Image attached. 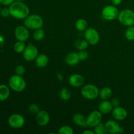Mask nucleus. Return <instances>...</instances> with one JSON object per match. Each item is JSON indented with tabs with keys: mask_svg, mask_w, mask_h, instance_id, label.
<instances>
[{
	"mask_svg": "<svg viewBox=\"0 0 134 134\" xmlns=\"http://www.w3.org/2000/svg\"><path fill=\"white\" fill-rule=\"evenodd\" d=\"M10 16L15 19H25L30 14V9L24 3L20 1H14L9 5Z\"/></svg>",
	"mask_w": 134,
	"mask_h": 134,
	"instance_id": "nucleus-1",
	"label": "nucleus"
},
{
	"mask_svg": "<svg viewBox=\"0 0 134 134\" xmlns=\"http://www.w3.org/2000/svg\"><path fill=\"white\" fill-rule=\"evenodd\" d=\"M24 24L27 28L35 30L43 27V18L38 14H29L24 19Z\"/></svg>",
	"mask_w": 134,
	"mask_h": 134,
	"instance_id": "nucleus-2",
	"label": "nucleus"
},
{
	"mask_svg": "<svg viewBox=\"0 0 134 134\" xmlns=\"http://www.w3.org/2000/svg\"><path fill=\"white\" fill-rule=\"evenodd\" d=\"M9 86L14 91L21 92L26 89V82L22 76L15 74L9 79Z\"/></svg>",
	"mask_w": 134,
	"mask_h": 134,
	"instance_id": "nucleus-3",
	"label": "nucleus"
},
{
	"mask_svg": "<svg viewBox=\"0 0 134 134\" xmlns=\"http://www.w3.org/2000/svg\"><path fill=\"white\" fill-rule=\"evenodd\" d=\"M117 19L123 26H134V12L129 9H124L119 12Z\"/></svg>",
	"mask_w": 134,
	"mask_h": 134,
	"instance_id": "nucleus-4",
	"label": "nucleus"
},
{
	"mask_svg": "<svg viewBox=\"0 0 134 134\" xmlns=\"http://www.w3.org/2000/svg\"><path fill=\"white\" fill-rule=\"evenodd\" d=\"M81 95L85 99L89 100L95 99L99 96V90L96 85L89 84L84 86L81 89Z\"/></svg>",
	"mask_w": 134,
	"mask_h": 134,
	"instance_id": "nucleus-5",
	"label": "nucleus"
},
{
	"mask_svg": "<svg viewBox=\"0 0 134 134\" xmlns=\"http://www.w3.org/2000/svg\"><path fill=\"white\" fill-rule=\"evenodd\" d=\"M119 11L115 5H107L102 11V17L108 21L115 20L118 18Z\"/></svg>",
	"mask_w": 134,
	"mask_h": 134,
	"instance_id": "nucleus-6",
	"label": "nucleus"
},
{
	"mask_svg": "<svg viewBox=\"0 0 134 134\" xmlns=\"http://www.w3.org/2000/svg\"><path fill=\"white\" fill-rule=\"evenodd\" d=\"M85 38L89 44L96 45L100 39L99 32L93 27H88L85 31Z\"/></svg>",
	"mask_w": 134,
	"mask_h": 134,
	"instance_id": "nucleus-7",
	"label": "nucleus"
},
{
	"mask_svg": "<svg viewBox=\"0 0 134 134\" xmlns=\"http://www.w3.org/2000/svg\"><path fill=\"white\" fill-rule=\"evenodd\" d=\"M102 115L103 114L99 110L98 111L95 110V111H92L86 118V124H87L88 126L94 128L96 126L102 122V117H103Z\"/></svg>",
	"mask_w": 134,
	"mask_h": 134,
	"instance_id": "nucleus-8",
	"label": "nucleus"
},
{
	"mask_svg": "<svg viewBox=\"0 0 134 134\" xmlns=\"http://www.w3.org/2000/svg\"><path fill=\"white\" fill-rule=\"evenodd\" d=\"M38 55H39L38 48L35 45L31 44L26 46L24 51L23 52L24 59L27 62L34 61Z\"/></svg>",
	"mask_w": 134,
	"mask_h": 134,
	"instance_id": "nucleus-9",
	"label": "nucleus"
},
{
	"mask_svg": "<svg viewBox=\"0 0 134 134\" xmlns=\"http://www.w3.org/2000/svg\"><path fill=\"white\" fill-rule=\"evenodd\" d=\"M8 124L11 128L18 129L24 126L25 124V119L20 114L14 113L8 119Z\"/></svg>",
	"mask_w": 134,
	"mask_h": 134,
	"instance_id": "nucleus-10",
	"label": "nucleus"
},
{
	"mask_svg": "<svg viewBox=\"0 0 134 134\" xmlns=\"http://www.w3.org/2000/svg\"><path fill=\"white\" fill-rule=\"evenodd\" d=\"M14 35L18 41L26 42L30 37L28 28L25 26H17L14 30Z\"/></svg>",
	"mask_w": 134,
	"mask_h": 134,
	"instance_id": "nucleus-11",
	"label": "nucleus"
},
{
	"mask_svg": "<svg viewBox=\"0 0 134 134\" xmlns=\"http://www.w3.org/2000/svg\"><path fill=\"white\" fill-rule=\"evenodd\" d=\"M107 133L111 134L122 133L124 132V128L120 126L119 123L114 120H109L105 124Z\"/></svg>",
	"mask_w": 134,
	"mask_h": 134,
	"instance_id": "nucleus-12",
	"label": "nucleus"
},
{
	"mask_svg": "<svg viewBox=\"0 0 134 134\" xmlns=\"http://www.w3.org/2000/svg\"><path fill=\"white\" fill-rule=\"evenodd\" d=\"M36 122L40 126H45L50 121V115L47 111L41 110L38 112L36 115Z\"/></svg>",
	"mask_w": 134,
	"mask_h": 134,
	"instance_id": "nucleus-13",
	"label": "nucleus"
},
{
	"mask_svg": "<svg viewBox=\"0 0 134 134\" xmlns=\"http://www.w3.org/2000/svg\"><path fill=\"white\" fill-rule=\"evenodd\" d=\"M111 113H112L113 117L115 120H119V121L125 120L128 116V112L126 110L124 107H120V106L113 107Z\"/></svg>",
	"mask_w": 134,
	"mask_h": 134,
	"instance_id": "nucleus-14",
	"label": "nucleus"
},
{
	"mask_svg": "<svg viewBox=\"0 0 134 134\" xmlns=\"http://www.w3.org/2000/svg\"><path fill=\"white\" fill-rule=\"evenodd\" d=\"M69 85L73 87H80L83 85L85 82V79L83 76L80 74H73L70 76L69 79Z\"/></svg>",
	"mask_w": 134,
	"mask_h": 134,
	"instance_id": "nucleus-15",
	"label": "nucleus"
},
{
	"mask_svg": "<svg viewBox=\"0 0 134 134\" xmlns=\"http://www.w3.org/2000/svg\"><path fill=\"white\" fill-rule=\"evenodd\" d=\"M113 106L111 102L108 100H103L98 106V110L103 115H107L112 112Z\"/></svg>",
	"mask_w": 134,
	"mask_h": 134,
	"instance_id": "nucleus-16",
	"label": "nucleus"
},
{
	"mask_svg": "<svg viewBox=\"0 0 134 134\" xmlns=\"http://www.w3.org/2000/svg\"><path fill=\"white\" fill-rule=\"evenodd\" d=\"M65 62L68 65H70V66H74V65H77L80 62L78 53L74 52L69 53L65 57Z\"/></svg>",
	"mask_w": 134,
	"mask_h": 134,
	"instance_id": "nucleus-17",
	"label": "nucleus"
},
{
	"mask_svg": "<svg viewBox=\"0 0 134 134\" xmlns=\"http://www.w3.org/2000/svg\"><path fill=\"white\" fill-rule=\"evenodd\" d=\"M73 121L76 125L79 126L82 128H86L88 127L87 124H86V119H85V116L81 113H75L73 115Z\"/></svg>",
	"mask_w": 134,
	"mask_h": 134,
	"instance_id": "nucleus-18",
	"label": "nucleus"
},
{
	"mask_svg": "<svg viewBox=\"0 0 134 134\" xmlns=\"http://www.w3.org/2000/svg\"><path fill=\"white\" fill-rule=\"evenodd\" d=\"M35 65L39 68H43L47 65L48 63V58L44 54H41L37 56L35 60Z\"/></svg>",
	"mask_w": 134,
	"mask_h": 134,
	"instance_id": "nucleus-19",
	"label": "nucleus"
},
{
	"mask_svg": "<svg viewBox=\"0 0 134 134\" xmlns=\"http://www.w3.org/2000/svg\"><path fill=\"white\" fill-rule=\"evenodd\" d=\"M10 96V89L7 85H0V101L7 100Z\"/></svg>",
	"mask_w": 134,
	"mask_h": 134,
	"instance_id": "nucleus-20",
	"label": "nucleus"
},
{
	"mask_svg": "<svg viewBox=\"0 0 134 134\" xmlns=\"http://www.w3.org/2000/svg\"><path fill=\"white\" fill-rule=\"evenodd\" d=\"M113 94L112 90L109 87H104L99 91V97L102 100H108Z\"/></svg>",
	"mask_w": 134,
	"mask_h": 134,
	"instance_id": "nucleus-21",
	"label": "nucleus"
},
{
	"mask_svg": "<svg viewBox=\"0 0 134 134\" xmlns=\"http://www.w3.org/2000/svg\"><path fill=\"white\" fill-rule=\"evenodd\" d=\"M88 43L86 39H77L75 43V46L76 48L79 51H84L86 50V48L88 47Z\"/></svg>",
	"mask_w": 134,
	"mask_h": 134,
	"instance_id": "nucleus-22",
	"label": "nucleus"
},
{
	"mask_svg": "<svg viewBox=\"0 0 134 134\" xmlns=\"http://www.w3.org/2000/svg\"><path fill=\"white\" fill-rule=\"evenodd\" d=\"M75 27L79 31H85L88 28V22L85 19L80 18L76 22Z\"/></svg>",
	"mask_w": 134,
	"mask_h": 134,
	"instance_id": "nucleus-23",
	"label": "nucleus"
},
{
	"mask_svg": "<svg viewBox=\"0 0 134 134\" xmlns=\"http://www.w3.org/2000/svg\"><path fill=\"white\" fill-rule=\"evenodd\" d=\"M44 35H45V33L41 27V28L37 29L34 31L33 37H34V40H35L36 41H41L44 39Z\"/></svg>",
	"mask_w": 134,
	"mask_h": 134,
	"instance_id": "nucleus-24",
	"label": "nucleus"
},
{
	"mask_svg": "<svg viewBox=\"0 0 134 134\" xmlns=\"http://www.w3.org/2000/svg\"><path fill=\"white\" fill-rule=\"evenodd\" d=\"M26 47V46L25 44V42L18 41L14 43V46H13V49H14V52H16V53H23Z\"/></svg>",
	"mask_w": 134,
	"mask_h": 134,
	"instance_id": "nucleus-25",
	"label": "nucleus"
},
{
	"mask_svg": "<svg viewBox=\"0 0 134 134\" xmlns=\"http://www.w3.org/2000/svg\"><path fill=\"white\" fill-rule=\"evenodd\" d=\"M60 97L61 99L64 101H68L71 97V92L70 90L66 88H63L61 89L60 92Z\"/></svg>",
	"mask_w": 134,
	"mask_h": 134,
	"instance_id": "nucleus-26",
	"label": "nucleus"
},
{
	"mask_svg": "<svg viewBox=\"0 0 134 134\" xmlns=\"http://www.w3.org/2000/svg\"><path fill=\"white\" fill-rule=\"evenodd\" d=\"M94 133L96 134H107V131L106 130L105 125L100 122L99 124L94 127Z\"/></svg>",
	"mask_w": 134,
	"mask_h": 134,
	"instance_id": "nucleus-27",
	"label": "nucleus"
},
{
	"mask_svg": "<svg viewBox=\"0 0 134 134\" xmlns=\"http://www.w3.org/2000/svg\"><path fill=\"white\" fill-rule=\"evenodd\" d=\"M125 37L128 41H134V26H128L125 31Z\"/></svg>",
	"mask_w": 134,
	"mask_h": 134,
	"instance_id": "nucleus-28",
	"label": "nucleus"
},
{
	"mask_svg": "<svg viewBox=\"0 0 134 134\" xmlns=\"http://www.w3.org/2000/svg\"><path fill=\"white\" fill-rule=\"evenodd\" d=\"M58 133L59 134H73L74 131L69 126H63L59 129Z\"/></svg>",
	"mask_w": 134,
	"mask_h": 134,
	"instance_id": "nucleus-29",
	"label": "nucleus"
},
{
	"mask_svg": "<svg viewBox=\"0 0 134 134\" xmlns=\"http://www.w3.org/2000/svg\"><path fill=\"white\" fill-rule=\"evenodd\" d=\"M40 111L39 110V107L37 105L35 104V103H32L28 107V111L30 114L31 115H35L38 113V112Z\"/></svg>",
	"mask_w": 134,
	"mask_h": 134,
	"instance_id": "nucleus-30",
	"label": "nucleus"
},
{
	"mask_svg": "<svg viewBox=\"0 0 134 134\" xmlns=\"http://www.w3.org/2000/svg\"><path fill=\"white\" fill-rule=\"evenodd\" d=\"M15 74L18 75L22 76L26 72V68H24V66L22 65H17L15 68Z\"/></svg>",
	"mask_w": 134,
	"mask_h": 134,
	"instance_id": "nucleus-31",
	"label": "nucleus"
},
{
	"mask_svg": "<svg viewBox=\"0 0 134 134\" xmlns=\"http://www.w3.org/2000/svg\"><path fill=\"white\" fill-rule=\"evenodd\" d=\"M78 56L79 58L80 59V61H85V60H87L88 58V54L87 52L84 51H80L78 52Z\"/></svg>",
	"mask_w": 134,
	"mask_h": 134,
	"instance_id": "nucleus-32",
	"label": "nucleus"
},
{
	"mask_svg": "<svg viewBox=\"0 0 134 134\" xmlns=\"http://www.w3.org/2000/svg\"><path fill=\"white\" fill-rule=\"evenodd\" d=\"M0 14L4 18H7L9 16H10V10H9V8H3L1 9V12H0Z\"/></svg>",
	"mask_w": 134,
	"mask_h": 134,
	"instance_id": "nucleus-33",
	"label": "nucleus"
},
{
	"mask_svg": "<svg viewBox=\"0 0 134 134\" xmlns=\"http://www.w3.org/2000/svg\"><path fill=\"white\" fill-rule=\"evenodd\" d=\"M14 0H0V3L5 6H8V5H10Z\"/></svg>",
	"mask_w": 134,
	"mask_h": 134,
	"instance_id": "nucleus-34",
	"label": "nucleus"
},
{
	"mask_svg": "<svg viewBox=\"0 0 134 134\" xmlns=\"http://www.w3.org/2000/svg\"><path fill=\"white\" fill-rule=\"evenodd\" d=\"M111 103H112L113 107H118V106H119V105H120V101H119V99H117V98H113V99L111 100Z\"/></svg>",
	"mask_w": 134,
	"mask_h": 134,
	"instance_id": "nucleus-35",
	"label": "nucleus"
},
{
	"mask_svg": "<svg viewBox=\"0 0 134 134\" xmlns=\"http://www.w3.org/2000/svg\"><path fill=\"white\" fill-rule=\"evenodd\" d=\"M111 3H113V5H115V6H117L119 5L122 3V0H111Z\"/></svg>",
	"mask_w": 134,
	"mask_h": 134,
	"instance_id": "nucleus-36",
	"label": "nucleus"
},
{
	"mask_svg": "<svg viewBox=\"0 0 134 134\" xmlns=\"http://www.w3.org/2000/svg\"><path fill=\"white\" fill-rule=\"evenodd\" d=\"M82 133L83 134H94V131H91V130H86L84 131L83 132H82Z\"/></svg>",
	"mask_w": 134,
	"mask_h": 134,
	"instance_id": "nucleus-37",
	"label": "nucleus"
},
{
	"mask_svg": "<svg viewBox=\"0 0 134 134\" xmlns=\"http://www.w3.org/2000/svg\"><path fill=\"white\" fill-rule=\"evenodd\" d=\"M1 6H0V12H1Z\"/></svg>",
	"mask_w": 134,
	"mask_h": 134,
	"instance_id": "nucleus-38",
	"label": "nucleus"
}]
</instances>
